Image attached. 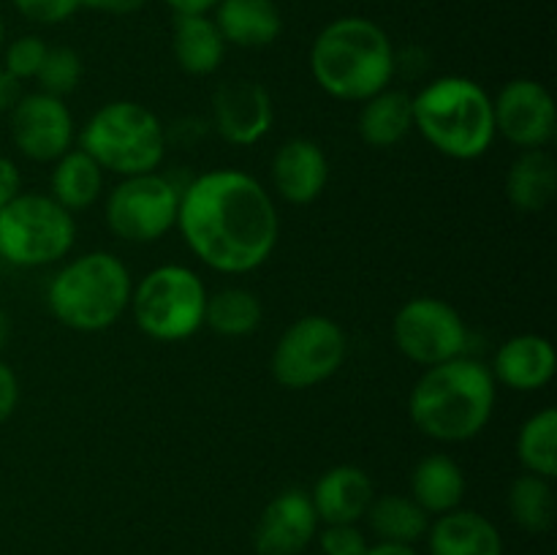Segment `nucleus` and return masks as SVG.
I'll return each instance as SVG.
<instances>
[{
    "mask_svg": "<svg viewBox=\"0 0 557 555\" xmlns=\"http://www.w3.org/2000/svg\"><path fill=\"white\" fill-rule=\"evenodd\" d=\"M264 319L261 299L253 292L239 286L218 288L207 297L205 326H210L221 337L253 335Z\"/></svg>",
    "mask_w": 557,
    "mask_h": 555,
    "instance_id": "27",
    "label": "nucleus"
},
{
    "mask_svg": "<svg viewBox=\"0 0 557 555\" xmlns=\"http://www.w3.org/2000/svg\"><path fill=\"white\" fill-rule=\"evenodd\" d=\"M495 134L520 150H544L555 139L557 114L547 87L528 76L506 82L493 98Z\"/></svg>",
    "mask_w": 557,
    "mask_h": 555,
    "instance_id": "13",
    "label": "nucleus"
},
{
    "mask_svg": "<svg viewBox=\"0 0 557 555\" xmlns=\"http://www.w3.org/2000/svg\"><path fill=\"white\" fill-rule=\"evenodd\" d=\"M413 101V131L451 161H476L495 141L493 98L471 76H438Z\"/></svg>",
    "mask_w": 557,
    "mask_h": 555,
    "instance_id": "4",
    "label": "nucleus"
},
{
    "mask_svg": "<svg viewBox=\"0 0 557 555\" xmlns=\"http://www.w3.org/2000/svg\"><path fill=\"white\" fill-rule=\"evenodd\" d=\"M498 384L484 362L455 357L424 368L408 395L413 428L438 444H466L490 424Z\"/></svg>",
    "mask_w": 557,
    "mask_h": 555,
    "instance_id": "3",
    "label": "nucleus"
},
{
    "mask_svg": "<svg viewBox=\"0 0 557 555\" xmlns=\"http://www.w3.org/2000/svg\"><path fill=\"white\" fill-rule=\"evenodd\" d=\"M180 190L161 172L120 177L103 201L109 232L123 243H158L177 229Z\"/></svg>",
    "mask_w": 557,
    "mask_h": 555,
    "instance_id": "10",
    "label": "nucleus"
},
{
    "mask_svg": "<svg viewBox=\"0 0 557 555\" xmlns=\"http://www.w3.org/2000/svg\"><path fill=\"white\" fill-rule=\"evenodd\" d=\"M174 14H210L218 0H163Z\"/></svg>",
    "mask_w": 557,
    "mask_h": 555,
    "instance_id": "38",
    "label": "nucleus"
},
{
    "mask_svg": "<svg viewBox=\"0 0 557 555\" xmlns=\"http://www.w3.org/2000/svg\"><path fill=\"white\" fill-rule=\"evenodd\" d=\"M150 0H82V9L98 11L109 16H134L139 14Z\"/></svg>",
    "mask_w": 557,
    "mask_h": 555,
    "instance_id": "36",
    "label": "nucleus"
},
{
    "mask_svg": "<svg viewBox=\"0 0 557 555\" xmlns=\"http://www.w3.org/2000/svg\"><path fill=\"white\" fill-rule=\"evenodd\" d=\"M103 194V169L82 147H71L52 163L49 196L71 215L90 210Z\"/></svg>",
    "mask_w": 557,
    "mask_h": 555,
    "instance_id": "25",
    "label": "nucleus"
},
{
    "mask_svg": "<svg viewBox=\"0 0 557 555\" xmlns=\"http://www.w3.org/2000/svg\"><path fill=\"white\" fill-rule=\"evenodd\" d=\"M20 98H22V82L14 79V76L0 65V114H9Z\"/></svg>",
    "mask_w": 557,
    "mask_h": 555,
    "instance_id": "37",
    "label": "nucleus"
},
{
    "mask_svg": "<svg viewBox=\"0 0 557 555\" xmlns=\"http://www.w3.org/2000/svg\"><path fill=\"white\" fill-rule=\"evenodd\" d=\"M76 243V218L49 194H25L0 210V259L20 270L63 261Z\"/></svg>",
    "mask_w": 557,
    "mask_h": 555,
    "instance_id": "8",
    "label": "nucleus"
},
{
    "mask_svg": "<svg viewBox=\"0 0 557 555\" xmlns=\"http://www.w3.org/2000/svg\"><path fill=\"white\" fill-rule=\"evenodd\" d=\"M275 123V103L261 82L234 76L212 92V125L232 147H253Z\"/></svg>",
    "mask_w": 557,
    "mask_h": 555,
    "instance_id": "14",
    "label": "nucleus"
},
{
    "mask_svg": "<svg viewBox=\"0 0 557 555\" xmlns=\"http://www.w3.org/2000/svg\"><path fill=\"white\" fill-rule=\"evenodd\" d=\"M430 555H504L493 520L473 509H451L428 528Z\"/></svg>",
    "mask_w": 557,
    "mask_h": 555,
    "instance_id": "20",
    "label": "nucleus"
},
{
    "mask_svg": "<svg viewBox=\"0 0 557 555\" xmlns=\"http://www.w3.org/2000/svg\"><path fill=\"white\" fill-rule=\"evenodd\" d=\"M392 341L413 365L433 368L468 351V326L446 299L413 297L395 313Z\"/></svg>",
    "mask_w": 557,
    "mask_h": 555,
    "instance_id": "11",
    "label": "nucleus"
},
{
    "mask_svg": "<svg viewBox=\"0 0 557 555\" xmlns=\"http://www.w3.org/2000/svg\"><path fill=\"white\" fill-rule=\"evenodd\" d=\"M16 406H20V379L14 368L0 359V424L14 417Z\"/></svg>",
    "mask_w": 557,
    "mask_h": 555,
    "instance_id": "34",
    "label": "nucleus"
},
{
    "mask_svg": "<svg viewBox=\"0 0 557 555\" xmlns=\"http://www.w3.org/2000/svg\"><path fill=\"white\" fill-rule=\"evenodd\" d=\"M5 44V25H3V16H0V49H3Z\"/></svg>",
    "mask_w": 557,
    "mask_h": 555,
    "instance_id": "41",
    "label": "nucleus"
},
{
    "mask_svg": "<svg viewBox=\"0 0 557 555\" xmlns=\"http://www.w3.org/2000/svg\"><path fill=\"white\" fill-rule=\"evenodd\" d=\"M16 14L33 25H63L82 11V0H11Z\"/></svg>",
    "mask_w": 557,
    "mask_h": 555,
    "instance_id": "32",
    "label": "nucleus"
},
{
    "mask_svg": "<svg viewBox=\"0 0 557 555\" xmlns=\"http://www.w3.org/2000/svg\"><path fill=\"white\" fill-rule=\"evenodd\" d=\"M375 498L373 479L368 471L351 462L332 466L330 471L315 479L310 490V501L324 526H341V522H359L368 515Z\"/></svg>",
    "mask_w": 557,
    "mask_h": 555,
    "instance_id": "18",
    "label": "nucleus"
},
{
    "mask_svg": "<svg viewBox=\"0 0 557 555\" xmlns=\"http://www.w3.org/2000/svg\"><path fill=\"white\" fill-rule=\"evenodd\" d=\"M82 74H85V65H82V54L76 49L49 47L36 76L38 90L54 98H65L82 85Z\"/></svg>",
    "mask_w": 557,
    "mask_h": 555,
    "instance_id": "30",
    "label": "nucleus"
},
{
    "mask_svg": "<svg viewBox=\"0 0 557 555\" xmlns=\"http://www.w3.org/2000/svg\"><path fill=\"white\" fill-rule=\"evenodd\" d=\"M177 229L201 264L221 275H245L275 254L281 215L253 174L212 169L180 190Z\"/></svg>",
    "mask_w": 557,
    "mask_h": 555,
    "instance_id": "1",
    "label": "nucleus"
},
{
    "mask_svg": "<svg viewBox=\"0 0 557 555\" xmlns=\"http://www.w3.org/2000/svg\"><path fill=\"white\" fill-rule=\"evenodd\" d=\"M223 41L212 14H174L172 52L188 76H212L226 60Z\"/></svg>",
    "mask_w": 557,
    "mask_h": 555,
    "instance_id": "21",
    "label": "nucleus"
},
{
    "mask_svg": "<svg viewBox=\"0 0 557 555\" xmlns=\"http://www.w3.org/2000/svg\"><path fill=\"white\" fill-rule=\"evenodd\" d=\"M131 270L109 250H87L65 261L47 286V308L74 332H103L131 305Z\"/></svg>",
    "mask_w": 557,
    "mask_h": 555,
    "instance_id": "5",
    "label": "nucleus"
},
{
    "mask_svg": "<svg viewBox=\"0 0 557 555\" xmlns=\"http://www.w3.org/2000/svg\"><path fill=\"white\" fill-rule=\"evenodd\" d=\"M495 384L515 392H539L555 379L557 354L549 337L536 332H522L500 343L493 359Z\"/></svg>",
    "mask_w": 557,
    "mask_h": 555,
    "instance_id": "17",
    "label": "nucleus"
},
{
    "mask_svg": "<svg viewBox=\"0 0 557 555\" xmlns=\"http://www.w3.org/2000/svg\"><path fill=\"white\" fill-rule=\"evenodd\" d=\"M47 41L36 33H25V36H16L14 41L3 44V69L9 71L14 79L27 82V79H36L38 69H41L44 58H47Z\"/></svg>",
    "mask_w": 557,
    "mask_h": 555,
    "instance_id": "31",
    "label": "nucleus"
},
{
    "mask_svg": "<svg viewBox=\"0 0 557 555\" xmlns=\"http://www.w3.org/2000/svg\"><path fill=\"white\" fill-rule=\"evenodd\" d=\"M517 457L528 473L557 477V411L553 406L525 419L517 435Z\"/></svg>",
    "mask_w": 557,
    "mask_h": 555,
    "instance_id": "29",
    "label": "nucleus"
},
{
    "mask_svg": "<svg viewBox=\"0 0 557 555\" xmlns=\"http://www.w3.org/2000/svg\"><path fill=\"white\" fill-rule=\"evenodd\" d=\"M357 131L362 141L373 150H389L400 145L413 131V101L403 90L375 92L373 98L362 101L357 118Z\"/></svg>",
    "mask_w": 557,
    "mask_h": 555,
    "instance_id": "24",
    "label": "nucleus"
},
{
    "mask_svg": "<svg viewBox=\"0 0 557 555\" xmlns=\"http://www.w3.org/2000/svg\"><path fill=\"white\" fill-rule=\"evenodd\" d=\"M346 351V332L341 330L335 319L321 313L302 316L283 330L275 348H272V379L283 390H313L343 368Z\"/></svg>",
    "mask_w": 557,
    "mask_h": 555,
    "instance_id": "9",
    "label": "nucleus"
},
{
    "mask_svg": "<svg viewBox=\"0 0 557 555\" xmlns=\"http://www.w3.org/2000/svg\"><path fill=\"white\" fill-rule=\"evenodd\" d=\"M11 141L16 150L36 163H54L74 147L76 125L63 98L47 92H22L9 112Z\"/></svg>",
    "mask_w": 557,
    "mask_h": 555,
    "instance_id": "12",
    "label": "nucleus"
},
{
    "mask_svg": "<svg viewBox=\"0 0 557 555\" xmlns=\"http://www.w3.org/2000/svg\"><path fill=\"white\" fill-rule=\"evenodd\" d=\"M321 555H364L368 536L359 522H341V526H324L319 533Z\"/></svg>",
    "mask_w": 557,
    "mask_h": 555,
    "instance_id": "33",
    "label": "nucleus"
},
{
    "mask_svg": "<svg viewBox=\"0 0 557 555\" xmlns=\"http://www.w3.org/2000/svg\"><path fill=\"white\" fill-rule=\"evenodd\" d=\"M205 281L185 264H161L131 292V316L139 332L158 343H180L205 326Z\"/></svg>",
    "mask_w": 557,
    "mask_h": 555,
    "instance_id": "7",
    "label": "nucleus"
},
{
    "mask_svg": "<svg viewBox=\"0 0 557 555\" xmlns=\"http://www.w3.org/2000/svg\"><path fill=\"white\" fill-rule=\"evenodd\" d=\"M509 515L522 531L547 533L555 526L553 479L522 473L509 488Z\"/></svg>",
    "mask_w": 557,
    "mask_h": 555,
    "instance_id": "28",
    "label": "nucleus"
},
{
    "mask_svg": "<svg viewBox=\"0 0 557 555\" xmlns=\"http://www.w3.org/2000/svg\"><path fill=\"white\" fill-rule=\"evenodd\" d=\"M9 337H11V316L5 313L3 308H0V351H3V348H5Z\"/></svg>",
    "mask_w": 557,
    "mask_h": 555,
    "instance_id": "40",
    "label": "nucleus"
},
{
    "mask_svg": "<svg viewBox=\"0 0 557 555\" xmlns=\"http://www.w3.org/2000/svg\"><path fill=\"white\" fill-rule=\"evenodd\" d=\"M506 199L515 210L536 215L557 196V166L547 150H522L506 172Z\"/></svg>",
    "mask_w": 557,
    "mask_h": 555,
    "instance_id": "22",
    "label": "nucleus"
},
{
    "mask_svg": "<svg viewBox=\"0 0 557 555\" xmlns=\"http://www.w3.org/2000/svg\"><path fill=\"white\" fill-rule=\"evenodd\" d=\"M79 147L103 169L117 177L158 172L169 150V131L145 103L120 101L103 103L82 125Z\"/></svg>",
    "mask_w": 557,
    "mask_h": 555,
    "instance_id": "6",
    "label": "nucleus"
},
{
    "mask_svg": "<svg viewBox=\"0 0 557 555\" xmlns=\"http://www.w3.org/2000/svg\"><path fill=\"white\" fill-rule=\"evenodd\" d=\"M364 520H368L370 531L379 536V542L397 544H417L419 539L428 536L430 528L428 511L411 495L400 493L375 495Z\"/></svg>",
    "mask_w": 557,
    "mask_h": 555,
    "instance_id": "26",
    "label": "nucleus"
},
{
    "mask_svg": "<svg viewBox=\"0 0 557 555\" xmlns=\"http://www.w3.org/2000/svg\"><path fill=\"white\" fill-rule=\"evenodd\" d=\"M210 14L228 47L264 49L283 33V14L275 0H218Z\"/></svg>",
    "mask_w": 557,
    "mask_h": 555,
    "instance_id": "19",
    "label": "nucleus"
},
{
    "mask_svg": "<svg viewBox=\"0 0 557 555\" xmlns=\"http://www.w3.org/2000/svg\"><path fill=\"white\" fill-rule=\"evenodd\" d=\"M272 190L288 205H310L324 194L330 183V161L319 141L297 139L283 141L270 163Z\"/></svg>",
    "mask_w": 557,
    "mask_h": 555,
    "instance_id": "16",
    "label": "nucleus"
},
{
    "mask_svg": "<svg viewBox=\"0 0 557 555\" xmlns=\"http://www.w3.org/2000/svg\"><path fill=\"white\" fill-rule=\"evenodd\" d=\"M319 526L310 493L288 488L261 509L253 528V547L259 555H302Z\"/></svg>",
    "mask_w": 557,
    "mask_h": 555,
    "instance_id": "15",
    "label": "nucleus"
},
{
    "mask_svg": "<svg viewBox=\"0 0 557 555\" xmlns=\"http://www.w3.org/2000/svg\"><path fill=\"white\" fill-rule=\"evenodd\" d=\"M364 555H419L413 544H397V542H375L368 544Z\"/></svg>",
    "mask_w": 557,
    "mask_h": 555,
    "instance_id": "39",
    "label": "nucleus"
},
{
    "mask_svg": "<svg viewBox=\"0 0 557 555\" xmlns=\"http://www.w3.org/2000/svg\"><path fill=\"white\" fill-rule=\"evenodd\" d=\"M310 76L330 98L362 103L395 79L397 52L389 33L370 16L348 14L326 22L308 52Z\"/></svg>",
    "mask_w": 557,
    "mask_h": 555,
    "instance_id": "2",
    "label": "nucleus"
},
{
    "mask_svg": "<svg viewBox=\"0 0 557 555\" xmlns=\"http://www.w3.org/2000/svg\"><path fill=\"white\" fill-rule=\"evenodd\" d=\"M466 490L468 479L460 462L449 455H441V452L422 457L411 473V498L430 517L460 509L462 498H466Z\"/></svg>",
    "mask_w": 557,
    "mask_h": 555,
    "instance_id": "23",
    "label": "nucleus"
},
{
    "mask_svg": "<svg viewBox=\"0 0 557 555\" xmlns=\"http://www.w3.org/2000/svg\"><path fill=\"white\" fill-rule=\"evenodd\" d=\"M22 194V174L11 158L0 156V210Z\"/></svg>",
    "mask_w": 557,
    "mask_h": 555,
    "instance_id": "35",
    "label": "nucleus"
}]
</instances>
